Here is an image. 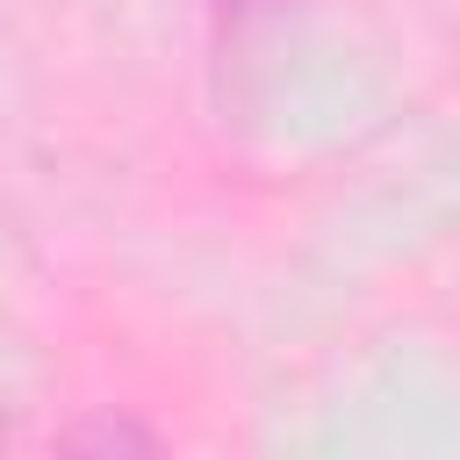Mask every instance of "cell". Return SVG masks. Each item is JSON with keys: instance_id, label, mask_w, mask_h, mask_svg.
<instances>
[{"instance_id": "cell-1", "label": "cell", "mask_w": 460, "mask_h": 460, "mask_svg": "<svg viewBox=\"0 0 460 460\" xmlns=\"http://www.w3.org/2000/svg\"><path fill=\"white\" fill-rule=\"evenodd\" d=\"M72 446H151L144 431H122V424H93V431H79Z\"/></svg>"}]
</instances>
